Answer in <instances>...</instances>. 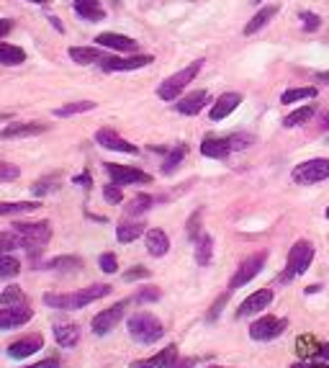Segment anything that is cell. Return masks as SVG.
I'll return each mask as SVG.
<instances>
[{"mask_svg":"<svg viewBox=\"0 0 329 368\" xmlns=\"http://www.w3.org/2000/svg\"><path fill=\"white\" fill-rule=\"evenodd\" d=\"M23 368H60V358L52 355V358H44V361L34 363V366H23Z\"/></svg>","mask_w":329,"mask_h":368,"instance_id":"51","label":"cell"},{"mask_svg":"<svg viewBox=\"0 0 329 368\" xmlns=\"http://www.w3.org/2000/svg\"><path fill=\"white\" fill-rule=\"evenodd\" d=\"M314 80L327 83V85H329V73H316V75H314Z\"/></svg>","mask_w":329,"mask_h":368,"instance_id":"57","label":"cell"},{"mask_svg":"<svg viewBox=\"0 0 329 368\" xmlns=\"http://www.w3.org/2000/svg\"><path fill=\"white\" fill-rule=\"evenodd\" d=\"M21 178V167L14 165V162L0 160V183H14Z\"/></svg>","mask_w":329,"mask_h":368,"instance_id":"41","label":"cell"},{"mask_svg":"<svg viewBox=\"0 0 329 368\" xmlns=\"http://www.w3.org/2000/svg\"><path fill=\"white\" fill-rule=\"evenodd\" d=\"M141 278H149V268L136 266V268H131V270H126V273H124V281H126V283L141 281Z\"/></svg>","mask_w":329,"mask_h":368,"instance_id":"50","label":"cell"},{"mask_svg":"<svg viewBox=\"0 0 329 368\" xmlns=\"http://www.w3.org/2000/svg\"><path fill=\"white\" fill-rule=\"evenodd\" d=\"M41 204L39 201H0V216H18V214H31Z\"/></svg>","mask_w":329,"mask_h":368,"instance_id":"29","label":"cell"},{"mask_svg":"<svg viewBox=\"0 0 329 368\" xmlns=\"http://www.w3.org/2000/svg\"><path fill=\"white\" fill-rule=\"evenodd\" d=\"M314 245L309 240H298L293 242V248L288 250V263H286V273L278 278L281 283H288L293 281L296 275H303L309 270L311 261H314Z\"/></svg>","mask_w":329,"mask_h":368,"instance_id":"4","label":"cell"},{"mask_svg":"<svg viewBox=\"0 0 329 368\" xmlns=\"http://www.w3.org/2000/svg\"><path fill=\"white\" fill-rule=\"evenodd\" d=\"M95 142L101 144L103 149H111V152H124V154H139V147L126 142L122 134H116L114 129H98L95 132Z\"/></svg>","mask_w":329,"mask_h":368,"instance_id":"13","label":"cell"},{"mask_svg":"<svg viewBox=\"0 0 329 368\" xmlns=\"http://www.w3.org/2000/svg\"><path fill=\"white\" fill-rule=\"evenodd\" d=\"M95 44L106 49H116V52H136L139 49V41L131 39V36H124V33L116 31H103L95 36Z\"/></svg>","mask_w":329,"mask_h":368,"instance_id":"16","label":"cell"},{"mask_svg":"<svg viewBox=\"0 0 329 368\" xmlns=\"http://www.w3.org/2000/svg\"><path fill=\"white\" fill-rule=\"evenodd\" d=\"M23 62H26V52H23V49L0 41V65L16 67V65H23Z\"/></svg>","mask_w":329,"mask_h":368,"instance_id":"31","label":"cell"},{"mask_svg":"<svg viewBox=\"0 0 329 368\" xmlns=\"http://www.w3.org/2000/svg\"><path fill=\"white\" fill-rule=\"evenodd\" d=\"M195 366V358H178L170 368H193Z\"/></svg>","mask_w":329,"mask_h":368,"instance_id":"53","label":"cell"},{"mask_svg":"<svg viewBox=\"0 0 329 368\" xmlns=\"http://www.w3.org/2000/svg\"><path fill=\"white\" fill-rule=\"evenodd\" d=\"M11 31H14V21H11V19H0V39H6Z\"/></svg>","mask_w":329,"mask_h":368,"instance_id":"52","label":"cell"},{"mask_svg":"<svg viewBox=\"0 0 329 368\" xmlns=\"http://www.w3.org/2000/svg\"><path fill=\"white\" fill-rule=\"evenodd\" d=\"M208 368H224V366H208Z\"/></svg>","mask_w":329,"mask_h":368,"instance_id":"61","label":"cell"},{"mask_svg":"<svg viewBox=\"0 0 329 368\" xmlns=\"http://www.w3.org/2000/svg\"><path fill=\"white\" fill-rule=\"evenodd\" d=\"M152 204H155V199H152L149 194H136L134 199L129 201L126 216H139V214H144V211H149V209H152Z\"/></svg>","mask_w":329,"mask_h":368,"instance_id":"37","label":"cell"},{"mask_svg":"<svg viewBox=\"0 0 329 368\" xmlns=\"http://www.w3.org/2000/svg\"><path fill=\"white\" fill-rule=\"evenodd\" d=\"M327 144H329V140H327Z\"/></svg>","mask_w":329,"mask_h":368,"instance_id":"64","label":"cell"},{"mask_svg":"<svg viewBox=\"0 0 329 368\" xmlns=\"http://www.w3.org/2000/svg\"><path fill=\"white\" fill-rule=\"evenodd\" d=\"M126 327L131 340L141 342V345H155L157 340L165 337V327H162V322L152 312H134L129 317Z\"/></svg>","mask_w":329,"mask_h":368,"instance_id":"3","label":"cell"},{"mask_svg":"<svg viewBox=\"0 0 329 368\" xmlns=\"http://www.w3.org/2000/svg\"><path fill=\"white\" fill-rule=\"evenodd\" d=\"M239 103H242V95L239 93H224L216 98V103L211 106V121H222L227 119L229 114H234L237 108H239Z\"/></svg>","mask_w":329,"mask_h":368,"instance_id":"21","label":"cell"},{"mask_svg":"<svg viewBox=\"0 0 329 368\" xmlns=\"http://www.w3.org/2000/svg\"><path fill=\"white\" fill-rule=\"evenodd\" d=\"M309 98H316V88H291L286 93L281 95V103H298V100H309Z\"/></svg>","mask_w":329,"mask_h":368,"instance_id":"39","label":"cell"},{"mask_svg":"<svg viewBox=\"0 0 329 368\" xmlns=\"http://www.w3.org/2000/svg\"><path fill=\"white\" fill-rule=\"evenodd\" d=\"M198 234H201V209H198V211L188 219V237L195 242L198 240Z\"/></svg>","mask_w":329,"mask_h":368,"instance_id":"49","label":"cell"},{"mask_svg":"<svg viewBox=\"0 0 329 368\" xmlns=\"http://www.w3.org/2000/svg\"><path fill=\"white\" fill-rule=\"evenodd\" d=\"M309 368H329V363H322V361H311Z\"/></svg>","mask_w":329,"mask_h":368,"instance_id":"59","label":"cell"},{"mask_svg":"<svg viewBox=\"0 0 329 368\" xmlns=\"http://www.w3.org/2000/svg\"><path fill=\"white\" fill-rule=\"evenodd\" d=\"M18 304H26V294L21 286H6L3 294H0V307H18Z\"/></svg>","mask_w":329,"mask_h":368,"instance_id":"36","label":"cell"},{"mask_svg":"<svg viewBox=\"0 0 329 368\" xmlns=\"http://www.w3.org/2000/svg\"><path fill=\"white\" fill-rule=\"evenodd\" d=\"M14 232L23 242V250H28L31 261L39 258V253L44 250L49 240H52V224L47 219L39 221H14Z\"/></svg>","mask_w":329,"mask_h":368,"instance_id":"2","label":"cell"},{"mask_svg":"<svg viewBox=\"0 0 329 368\" xmlns=\"http://www.w3.org/2000/svg\"><path fill=\"white\" fill-rule=\"evenodd\" d=\"M288 327V320H283V317H273V315H265L260 320H255L249 325V337L257 342H268V340H276L286 332Z\"/></svg>","mask_w":329,"mask_h":368,"instance_id":"9","label":"cell"},{"mask_svg":"<svg viewBox=\"0 0 329 368\" xmlns=\"http://www.w3.org/2000/svg\"><path fill=\"white\" fill-rule=\"evenodd\" d=\"M131 304V299H122L116 301L114 307L103 309V312H98V315L93 317V322H90V327H93V335H98V337H103V335H108L111 330H116V325L124 320V315H126V307Z\"/></svg>","mask_w":329,"mask_h":368,"instance_id":"7","label":"cell"},{"mask_svg":"<svg viewBox=\"0 0 329 368\" xmlns=\"http://www.w3.org/2000/svg\"><path fill=\"white\" fill-rule=\"evenodd\" d=\"M141 234H144V224L141 221H131V219H124L119 227H116V240L129 245V242L139 240Z\"/></svg>","mask_w":329,"mask_h":368,"instance_id":"30","label":"cell"},{"mask_svg":"<svg viewBox=\"0 0 329 368\" xmlns=\"http://www.w3.org/2000/svg\"><path fill=\"white\" fill-rule=\"evenodd\" d=\"M144 245H147V253L152 258H165L170 253V237L157 227L144 232Z\"/></svg>","mask_w":329,"mask_h":368,"instance_id":"22","label":"cell"},{"mask_svg":"<svg viewBox=\"0 0 329 368\" xmlns=\"http://www.w3.org/2000/svg\"><path fill=\"white\" fill-rule=\"evenodd\" d=\"M34 320V309L28 304H18V307H3L0 309V330H16L23 327L26 322Z\"/></svg>","mask_w":329,"mask_h":368,"instance_id":"14","label":"cell"},{"mask_svg":"<svg viewBox=\"0 0 329 368\" xmlns=\"http://www.w3.org/2000/svg\"><path fill=\"white\" fill-rule=\"evenodd\" d=\"M47 124L39 121H21V124H8L0 129V140H23V137H36V134L47 132Z\"/></svg>","mask_w":329,"mask_h":368,"instance_id":"17","label":"cell"},{"mask_svg":"<svg viewBox=\"0 0 329 368\" xmlns=\"http://www.w3.org/2000/svg\"><path fill=\"white\" fill-rule=\"evenodd\" d=\"M296 348H298V355H301V358H311V361H316V355H319V348H322V342L314 340L311 335H303V337H298Z\"/></svg>","mask_w":329,"mask_h":368,"instance_id":"38","label":"cell"},{"mask_svg":"<svg viewBox=\"0 0 329 368\" xmlns=\"http://www.w3.org/2000/svg\"><path fill=\"white\" fill-rule=\"evenodd\" d=\"M278 11H281V6H265V8H260V11H257V14L252 16V19H249L247 26H244V33H247V36H252V33H257L260 28H265L270 23V21L276 19Z\"/></svg>","mask_w":329,"mask_h":368,"instance_id":"26","label":"cell"},{"mask_svg":"<svg viewBox=\"0 0 329 368\" xmlns=\"http://www.w3.org/2000/svg\"><path fill=\"white\" fill-rule=\"evenodd\" d=\"M72 8H75V14L80 16V19L93 21V23H98V21L106 19V11H103L101 0H75Z\"/></svg>","mask_w":329,"mask_h":368,"instance_id":"24","label":"cell"},{"mask_svg":"<svg viewBox=\"0 0 329 368\" xmlns=\"http://www.w3.org/2000/svg\"><path fill=\"white\" fill-rule=\"evenodd\" d=\"M293 183L298 186H314V183H322L329 178V157H314V160H303L293 167L291 173Z\"/></svg>","mask_w":329,"mask_h":368,"instance_id":"6","label":"cell"},{"mask_svg":"<svg viewBox=\"0 0 329 368\" xmlns=\"http://www.w3.org/2000/svg\"><path fill=\"white\" fill-rule=\"evenodd\" d=\"M227 142H229V149L237 152V149H247L249 144L255 142V137H252V134H229Z\"/></svg>","mask_w":329,"mask_h":368,"instance_id":"42","label":"cell"},{"mask_svg":"<svg viewBox=\"0 0 329 368\" xmlns=\"http://www.w3.org/2000/svg\"><path fill=\"white\" fill-rule=\"evenodd\" d=\"M70 60L75 65H95V62H103L101 47H70Z\"/></svg>","mask_w":329,"mask_h":368,"instance_id":"27","label":"cell"},{"mask_svg":"<svg viewBox=\"0 0 329 368\" xmlns=\"http://www.w3.org/2000/svg\"><path fill=\"white\" fill-rule=\"evenodd\" d=\"M316 114V108L314 106H301V108H296L293 114H288L286 119H283V127L286 129H293V127H301V124H306V121H311Z\"/></svg>","mask_w":329,"mask_h":368,"instance_id":"32","label":"cell"},{"mask_svg":"<svg viewBox=\"0 0 329 368\" xmlns=\"http://www.w3.org/2000/svg\"><path fill=\"white\" fill-rule=\"evenodd\" d=\"M41 348H44V337H41V335H26V337L11 342L6 353H8V358H14V361H23L28 355L39 353Z\"/></svg>","mask_w":329,"mask_h":368,"instance_id":"15","label":"cell"},{"mask_svg":"<svg viewBox=\"0 0 329 368\" xmlns=\"http://www.w3.org/2000/svg\"><path fill=\"white\" fill-rule=\"evenodd\" d=\"M52 191H57V178H41V181H36L31 186V194L34 196H47Z\"/></svg>","mask_w":329,"mask_h":368,"instance_id":"44","label":"cell"},{"mask_svg":"<svg viewBox=\"0 0 329 368\" xmlns=\"http://www.w3.org/2000/svg\"><path fill=\"white\" fill-rule=\"evenodd\" d=\"M98 266H101V270L103 273H116L119 270V258H116L114 253H103L101 258H98Z\"/></svg>","mask_w":329,"mask_h":368,"instance_id":"46","label":"cell"},{"mask_svg":"<svg viewBox=\"0 0 329 368\" xmlns=\"http://www.w3.org/2000/svg\"><path fill=\"white\" fill-rule=\"evenodd\" d=\"M49 21H52V26L57 28V31H65V28H62V23H60V19H57V16H49Z\"/></svg>","mask_w":329,"mask_h":368,"instance_id":"58","label":"cell"},{"mask_svg":"<svg viewBox=\"0 0 329 368\" xmlns=\"http://www.w3.org/2000/svg\"><path fill=\"white\" fill-rule=\"evenodd\" d=\"M95 103L93 100H77V103H68V106H60L54 111V116H60V119H68V116H77V114H87V111H93Z\"/></svg>","mask_w":329,"mask_h":368,"instance_id":"35","label":"cell"},{"mask_svg":"<svg viewBox=\"0 0 329 368\" xmlns=\"http://www.w3.org/2000/svg\"><path fill=\"white\" fill-rule=\"evenodd\" d=\"M255 3H260V0H255Z\"/></svg>","mask_w":329,"mask_h":368,"instance_id":"63","label":"cell"},{"mask_svg":"<svg viewBox=\"0 0 329 368\" xmlns=\"http://www.w3.org/2000/svg\"><path fill=\"white\" fill-rule=\"evenodd\" d=\"M155 62L152 54H134V57H106L101 67L106 73H131V70H141Z\"/></svg>","mask_w":329,"mask_h":368,"instance_id":"11","label":"cell"},{"mask_svg":"<svg viewBox=\"0 0 329 368\" xmlns=\"http://www.w3.org/2000/svg\"><path fill=\"white\" fill-rule=\"evenodd\" d=\"M276 294H273V288H260L255 294H249L247 299L239 304L237 309V320H244V317H252V315H260L262 309H268L273 304Z\"/></svg>","mask_w":329,"mask_h":368,"instance_id":"12","label":"cell"},{"mask_svg":"<svg viewBox=\"0 0 329 368\" xmlns=\"http://www.w3.org/2000/svg\"><path fill=\"white\" fill-rule=\"evenodd\" d=\"M227 299H229V291H227V294H222L219 299L214 301V307L208 309V315H206L208 322H216V320H219V315H222V309H224V304H227Z\"/></svg>","mask_w":329,"mask_h":368,"instance_id":"48","label":"cell"},{"mask_svg":"<svg viewBox=\"0 0 329 368\" xmlns=\"http://www.w3.org/2000/svg\"><path fill=\"white\" fill-rule=\"evenodd\" d=\"M16 248H23V242H21L18 234L11 229V232H0V255H8L14 253Z\"/></svg>","mask_w":329,"mask_h":368,"instance_id":"40","label":"cell"},{"mask_svg":"<svg viewBox=\"0 0 329 368\" xmlns=\"http://www.w3.org/2000/svg\"><path fill=\"white\" fill-rule=\"evenodd\" d=\"M108 294H111L108 283H93V286L72 291V294H44V304L52 309H62V312H75V309L87 307V304H93V301L103 299Z\"/></svg>","mask_w":329,"mask_h":368,"instance_id":"1","label":"cell"},{"mask_svg":"<svg viewBox=\"0 0 329 368\" xmlns=\"http://www.w3.org/2000/svg\"><path fill=\"white\" fill-rule=\"evenodd\" d=\"M52 332L60 348H75L80 342V327L75 322H54Z\"/></svg>","mask_w":329,"mask_h":368,"instance_id":"18","label":"cell"},{"mask_svg":"<svg viewBox=\"0 0 329 368\" xmlns=\"http://www.w3.org/2000/svg\"><path fill=\"white\" fill-rule=\"evenodd\" d=\"M201 67H203V60H195L190 62L188 67H183L180 73H175L170 75L168 80L160 83V88H157V95H160L162 100H178V95L188 88V83L195 80V75L201 73Z\"/></svg>","mask_w":329,"mask_h":368,"instance_id":"5","label":"cell"},{"mask_svg":"<svg viewBox=\"0 0 329 368\" xmlns=\"http://www.w3.org/2000/svg\"><path fill=\"white\" fill-rule=\"evenodd\" d=\"M90 175L87 173H82V175H77V178H75V186H82V188H90Z\"/></svg>","mask_w":329,"mask_h":368,"instance_id":"54","label":"cell"},{"mask_svg":"<svg viewBox=\"0 0 329 368\" xmlns=\"http://www.w3.org/2000/svg\"><path fill=\"white\" fill-rule=\"evenodd\" d=\"M106 173L116 186H134V183H152V175L139 170V167L129 165H116V162H106Z\"/></svg>","mask_w":329,"mask_h":368,"instance_id":"10","label":"cell"},{"mask_svg":"<svg viewBox=\"0 0 329 368\" xmlns=\"http://www.w3.org/2000/svg\"><path fill=\"white\" fill-rule=\"evenodd\" d=\"M44 270H57V273H75V270H80L82 261L77 255H60V258H52V261L41 263Z\"/></svg>","mask_w":329,"mask_h":368,"instance_id":"25","label":"cell"},{"mask_svg":"<svg viewBox=\"0 0 329 368\" xmlns=\"http://www.w3.org/2000/svg\"><path fill=\"white\" fill-rule=\"evenodd\" d=\"M206 103H208V93H206V90H193V93L183 95V98L175 103V111H178V114H183V116H195V114H201Z\"/></svg>","mask_w":329,"mask_h":368,"instance_id":"19","label":"cell"},{"mask_svg":"<svg viewBox=\"0 0 329 368\" xmlns=\"http://www.w3.org/2000/svg\"><path fill=\"white\" fill-rule=\"evenodd\" d=\"M103 199L108 201V204H122L124 201V191L122 186H116V183H108V186H103Z\"/></svg>","mask_w":329,"mask_h":368,"instance_id":"45","label":"cell"},{"mask_svg":"<svg viewBox=\"0 0 329 368\" xmlns=\"http://www.w3.org/2000/svg\"><path fill=\"white\" fill-rule=\"evenodd\" d=\"M211 258H214V237L206 232L198 234V240H195V263L201 268L211 266Z\"/></svg>","mask_w":329,"mask_h":368,"instance_id":"28","label":"cell"},{"mask_svg":"<svg viewBox=\"0 0 329 368\" xmlns=\"http://www.w3.org/2000/svg\"><path fill=\"white\" fill-rule=\"evenodd\" d=\"M201 154L203 157H211V160H227L232 149H229V142L227 137H203L201 142Z\"/></svg>","mask_w":329,"mask_h":368,"instance_id":"23","label":"cell"},{"mask_svg":"<svg viewBox=\"0 0 329 368\" xmlns=\"http://www.w3.org/2000/svg\"><path fill=\"white\" fill-rule=\"evenodd\" d=\"M162 291L157 286H147V288H141L139 294L134 296L131 301H136V304H152V301H160Z\"/></svg>","mask_w":329,"mask_h":368,"instance_id":"43","label":"cell"},{"mask_svg":"<svg viewBox=\"0 0 329 368\" xmlns=\"http://www.w3.org/2000/svg\"><path fill=\"white\" fill-rule=\"evenodd\" d=\"M319 129H324V132H327V129H329V111L322 116V119H319Z\"/></svg>","mask_w":329,"mask_h":368,"instance_id":"56","label":"cell"},{"mask_svg":"<svg viewBox=\"0 0 329 368\" xmlns=\"http://www.w3.org/2000/svg\"><path fill=\"white\" fill-rule=\"evenodd\" d=\"M185 154H188V147H185V144H178V147L170 149L168 157L162 160V173H165V175H173L175 170H178V165L183 162V157H185Z\"/></svg>","mask_w":329,"mask_h":368,"instance_id":"34","label":"cell"},{"mask_svg":"<svg viewBox=\"0 0 329 368\" xmlns=\"http://www.w3.org/2000/svg\"><path fill=\"white\" fill-rule=\"evenodd\" d=\"M21 273V261L14 258V253L0 255V281H11Z\"/></svg>","mask_w":329,"mask_h":368,"instance_id":"33","label":"cell"},{"mask_svg":"<svg viewBox=\"0 0 329 368\" xmlns=\"http://www.w3.org/2000/svg\"><path fill=\"white\" fill-rule=\"evenodd\" d=\"M316 361H327L329 363V345L322 342V348H319V355H316Z\"/></svg>","mask_w":329,"mask_h":368,"instance_id":"55","label":"cell"},{"mask_svg":"<svg viewBox=\"0 0 329 368\" xmlns=\"http://www.w3.org/2000/svg\"><path fill=\"white\" fill-rule=\"evenodd\" d=\"M327 219H329V209H327Z\"/></svg>","mask_w":329,"mask_h":368,"instance_id":"62","label":"cell"},{"mask_svg":"<svg viewBox=\"0 0 329 368\" xmlns=\"http://www.w3.org/2000/svg\"><path fill=\"white\" fill-rule=\"evenodd\" d=\"M26 3H34V6H47V3H52V0H26Z\"/></svg>","mask_w":329,"mask_h":368,"instance_id":"60","label":"cell"},{"mask_svg":"<svg viewBox=\"0 0 329 368\" xmlns=\"http://www.w3.org/2000/svg\"><path fill=\"white\" fill-rule=\"evenodd\" d=\"M175 361H178V345H168L157 355H149L144 361H134L129 368H170Z\"/></svg>","mask_w":329,"mask_h":368,"instance_id":"20","label":"cell"},{"mask_svg":"<svg viewBox=\"0 0 329 368\" xmlns=\"http://www.w3.org/2000/svg\"><path fill=\"white\" fill-rule=\"evenodd\" d=\"M265 261H268V255L265 253H255V255H249V258H244V261L239 263V268L234 270V275H232V281H229V288H227L229 294L237 291V288L247 286V283L260 273L262 268H265Z\"/></svg>","mask_w":329,"mask_h":368,"instance_id":"8","label":"cell"},{"mask_svg":"<svg viewBox=\"0 0 329 368\" xmlns=\"http://www.w3.org/2000/svg\"><path fill=\"white\" fill-rule=\"evenodd\" d=\"M298 19H301V26H303V31H316V28L322 26V19H319V16L316 14H311V11H301V16H298Z\"/></svg>","mask_w":329,"mask_h":368,"instance_id":"47","label":"cell"}]
</instances>
